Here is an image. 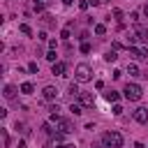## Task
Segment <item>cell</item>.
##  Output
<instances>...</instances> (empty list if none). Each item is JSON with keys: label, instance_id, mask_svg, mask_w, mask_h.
Masks as SVG:
<instances>
[{"label": "cell", "instance_id": "6da1fadb", "mask_svg": "<svg viewBox=\"0 0 148 148\" xmlns=\"http://www.w3.org/2000/svg\"><path fill=\"white\" fill-rule=\"evenodd\" d=\"M102 143L104 148H123V134L111 130V132H104L102 134Z\"/></svg>", "mask_w": 148, "mask_h": 148}, {"label": "cell", "instance_id": "7a4b0ae2", "mask_svg": "<svg viewBox=\"0 0 148 148\" xmlns=\"http://www.w3.org/2000/svg\"><path fill=\"white\" fill-rule=\"evenodd\" d=\"M90 76H92V72H90V65H86V62L76 65V69H74V79H76L79 83H86V81H90Z\"/></svg>", "mask_w": 148, "mask_h": 148}, {"label": "cell", "instance_id": "3957f363", "mask_svg": "<svg viewBox=\"0 0 148 148\" xmlns=\"http://www.w3.org/2000/svg\"><path fill=\"white\" fill-rule=\"evenodd\" d=\"M141 95H143L141 86H136V83H127V86H125V97H127L130 102H136V99H141Z\"/></svg>", "mask_w": 148, "mask_h": 148}, {"label": "cell", "instance_id": "277c9868", "mask_svg": "<svg viewBox=\"0 0 148 148\" xmlns=\"http://www.w3.org/2000/svg\"><path fill=\"white\" fill-rule=\"evenodd\" d=\"M127 49H130V56L136 58V60H146L148 58V51L146 49H139V46H127Z\"/></svg>", "mask_w": 148, "mask_h": 148}, {"label": "cell", "instance_id": "5b68a950", "mask_svg": "<svg viewBox=\"0 0 148 148\" xmlns=\"http://www.w3.org/2000/svg\"><path fill=\"white\" fill-rule=\"evenodd\" d=\"M134 120H136V123H141V125H143V123H148V109H146V106H139V109L134 111Z\"/></svg>", "mask_w": 148, "mask_h": 148}, {"label": "cell", "instance_id": "8992f818", "mask_svg": "<svg viewBox=\"0 0 148 148\" xmlns=\"http://www.w3.org/2000/svg\"><path fill=\"white\" fill-rule=\"evenodd\" d=\"M42 97H44V99H49V102H51V99H56V97H58V90H56V88H53V86H46V88H44V90H42Z\"/></svg>", "mask_w": 148, "mask_h": 148}, {"label": "cell", "instance_id": "52a82bcc", "mask_svg": "<svg viewBox=\"0 0 148 148\" xmlns=\"http://www.w3.org/2000/svg\"><path fill=\"white\" fill-rule=\"evenodd\" d=\"M65 69H67L65 62H53V67H51V72H53L56 76H65Z\"/></svg>", "mask_w": 148, "mask_h": 148}, {"label": "cell", "instance_id": "ba28073f", "mask_svg": "<svg viewBox=\"0 0 148 148\" xmlns=\"http://www.w3.org/2000/svg\"><path fill=\"white\" fill-rule=\"evenodd\" d=\"M79 99H81V104H83V106H92V104H95V97H92L90 92H81V95H79Z\"/></svg>", "mask_w": 148, "mask_h": 148}, {"label": "cell", "instance_id": "9c48e42d", "mask_svg": "<svg viewBox=\"0 0 148 148\" xmlns=\"http://www.w3.org/2000/svg\"><path fill=\"white\" fill-rule=\"evenodd\" d=\"M58 130L65 132V134H69V132H72V123H69V120H58Z\"/></svg>", "mask_w": 148, "mask_h": 148}, {"label": "cell", "instance_id": "30bf717a", "mask_svg": "<svg viewBox=\"0 0 148 148\" xmlns=\"http://www.w3.org/2000/svg\"><path fill=\"white\" fill-rule=\"evenodd\" d=\"M136 37L143 42V44H148V30L146 28H141V25H136Z\"/></svg>", "mask_w": 148, "mask_h": 148}, {"label": "cell", "instance_id": "8fae6325", "mask_svg": "<svg viewBox=\"0 0 148 148\" xmlns=\"http://www.w3.org/2000/svg\"><path fill=\"white\" fill-rule=\"evenodd\" d=\"M2 95H5V99H14L16 97V88L14 86H5V92Z\"/></svg>", "mask_w": 148, "mask_h": 148}, {"label": "cell", "instance_id": "7c38bea8", "mask_svg": "<svg viewBox=\"0 0 148 148\" xmlns=\"http://www.w3.org/2000/svg\"><path fill=\"white\" fill-rule=\"evenodd\" d=\"M32 90H35V86H32L30 81H25V83L21 86V92H23V95H32Z\"/></svg>", "mask_w": 148, "mask_h": 148}, {"label": "cell", "instance_id": "4fadbf2b", "mask_svg": "<svg viewBox=\"0 0 148 148\" xmlns=\"http://www.w3.org/2000/svg\"><path fill=\"white\" fill-rule=\"evenodd\" d=\"M104 97H106V102H118V92H116V90H109V92H104Z\"/></svg>", "mask_w": 148, "mask_h": 148}, {"label": "cell", "instance_id": "5bb4252c", "mask_svg": "<svg viewBox=\"0 0 148 148\" xmlns=\"http://www.w3.org/2000/svg\"><path fill=\"white\" fill-rule=\"evenodd\" d=\"M127 74H130V76H141V74H139V67H136V65H127Z\"/></svg>", "mask_w": 148, "mask_h": 148}, {"label": "cell", "instance_id": "9a60e30c", "mask_svg": "<svg viewBox=\"0 0 148 148\" xmlns=\"http://www.w3.org/2000/svg\"><path fill=\"white\" fill-rule=\"evenodd\" d=\"M69 95H72V97H79V95H81V90H79L76 83H69Z\"/></svg>", "mask_w": 148, "mask_h": 148}, {"label": "cell", "instance_id": "2e32d148", "mask_svg": "<svg viewBox=\"0 0 148 148\" xmlns=\"http://www.w3.org/2000/svg\"><path fill=\"white\" fill-rule=\"evenodd\" d=\"M18 30H21L23 35H32V28H30L28 23H21V25H18Z\"/></svg>", "mask_w": 148, "mask_h": 148}, {"label": "cell", "instance_id": "e0dca14e", "mask_svg": "<svg viewBox=\"0 0 148 148\" xmlns=\"http://www.w3.org/2000/svg\"><path fill=\"white\" fill-rule=\"evenodd\" d=\"M116 58H118V53H116V51H106V56H104V60H106V62H113Z\"/></svg>", "mask_w": 148, "mask_h": 148}, {"label": "cell", "instance_id": "ac0fdd59", "mask_svg": "<svg viewBox=\"0 0 148 148\" xmlns=\"http://www.w3.org/2000/svg\"><path fill=\"white\" fill-rule=\"evenodd\" d=\"M69 111H72L74 116H79V113H81L83 109H81V104H74V102H72V106H69Z\"/></svg>", "mask_w": 148, "mask_h": 148}, {"label": "cell", "instance_id": "d6986e66", "mask_svg": "<svg viewBox=\"0 0 148 148\" xmlns=\"http://www.w3.org/2000/svg\"><path fill=\"white\" fill-rule=\"evenodd\" d=\"M0 134H2V146L7 148V146H9V134H7V130H0Z\"/></svg>", "mask_w": 148, "mask_h": 148}, {"label": "cell", "instance_id": "ffe728a7", "mask_svg": "<svg viewBox=\"0 0 148 148\" xmlns=\"http://www.w3.org/2000/svg\"><path fill=\"white\" fill-rule=\"evenodd\" d=\"M42 134H44V136H49V134H51V125H49V123H44V125H42Z\"/></svg>", "mask_w": 148, "mask_h": 148}, {"label": "cell", "instance_id": "44dd1931", "mask_svg": "<svg viewBox=\"0 0 148 148\" xmlns=\"http://www.w3.org/2000/svg\"><path fill=\"white\" fill-rule=\"evenodd\" d=\"M95 32H97V35H104V32H106V28H104L102 23H97V25H95Z\"/></svg>", "mask_w": 148, "mask_h": 148}, {"label": "cell", "instance_id": "7402d4cb", "mask_svg": "<svg viewBox=\"0 0 148 148\" xmlns=\"http://www.w3.org/2000/svg\"><path fill=\"white\" fill-rule=\"evenodd\" d=\"M16 130H18L21 134H28V130H25V123H16Z\"/></svg>", "mask_w": 148, "mask_h": 148}, {"label": "cell", "instance_id": "603a6c76", "mask_svg": "<svg viewBox=\"0 0 148 148\" xmlns=\"http://www.w3.org/2000/svg\"><path fill=\"white\" fill-rule=\"evenodd\" d=\"M81 53H90V44H88V42L81 44Z\"/></svg>", "mask_w": 148, "mask_h": 148}, {"label": "cell", "instance_id": "cb8c5ba5", "mask_svg": "<svg viewBox=\"0 0 148 148\" xmlns=\"http://www.w3.org/2000/svg\"><path fill=\"white\" fill-rule=\"evenodd\" d=\"M37 69H39V67H37V62H30V65H28V72H32V74H37Z\"/></svg>", "mask_w": 148, "mask_h": 148}, {"label": "cell", "instance_id": "d4e9b609", "mask_svg": "<svg viewBox=\"0 0 148 148\" xmlns=\"http://www.w3.org/2000/svg\"><path fill=\"white\" fill-rule=\"evenodd\" d=\"M60 37H62V39H69V28H62V32H60Z\"/></svg>", "mask_w": 148, "mask_h": 148}, {"label": "cell", "instance_id": "484cf974", "mask_svg": "<svg viewBox=\"0 0 148 148\" xmlns=\"http://www.w3.org/2000/svg\"><path fill=\"white\" fill-rule=\"evenodd\" d=\"M46 60H51V62H56V51H49V53H46Z\"/></svg>", "mask_w": 148, "mask_h": 148}, {"label": "cell", "instance_id": "4316f807", "mask_svg": "<svg viewBox=\"0 0 148 148\" xmlns=\"http://www.w3.org/2000/svg\"><path fill=\"white\" fill-rule=\"evenodd\" d=\"M113 113L120 116V113H123V106H120V104H113Z\"/></svg>", "mask_w": 148, "mask_h": 148}, {"label": "cell", "instance_id": "83f0119b", "mask_svg": "<svg viewBox=\"0 0 148 148\" xmlns=\"http://www.w3.org/2000/svg\"><path fill=\"white\" fill-rule=\"evenodd\" d=\"M113 16H116V18L120 21V18H123V12H120V9H113Z\"/></svg>", "mask_w": 148, "mask_h": 148}, {"label": "cell", "instance_id": "f1b7e54d", "mask_svg": "<svg viewBox=\"0 0 148 148\" xmlns=\"http://www.w3.org/2000/svg\"><path fill=\"white\" fill-rule=\"evenodd\" d=\"M130 18H132V21L136 23V21H139V12H132V14H130Z\"/></svg>", "mask_w": 148, "mask_h": 148}, {"label": "cell", "instance_id": "f546056e", "mask_svg": "<svg viewBox=\"0 0 148 148\" xmlns=\"http://www.w3.org/2000/svg\"><path fill=\"white\" fill-rule=\"evenodd\" d=\"M49 111H51V113H53V116H58V111H60V109H58V104H53V106H51V109H49Z\"/></svg>", "mask_w": 148, "mask_h": 148}, {"label": "cell", "instance_id": "4dcf8cb0", "mask_svg": "<svg viewBox=\"0 0 148 148\" xmlns=\"http://www.w3.org/2000/svg\"><path fill=\"white\" fill-rule=\"evenodd\" d=\"M88 2H90V5H92V7H97V5H99V2H102V0H88Z\"/></svg>", "mask_w": 148, "mask_h": 148}, {"label": "cell", "instance_id": "1f68e13d", "mask_svg": "<svg viewBox=\"0 0 148 148\" xmlns=\"http://www.w3.org/2000/svg\"><path fill=\"white\" fill-rule=\"evenodd\" d=\"M16 148H25V141H18V146Z\"/></svg>", "mask_w": 148, "mask_h": 148}, {"label": "cell", "instance_id": "d6a6232c", "mask_svg": "<svg viewBox=\"0 0 148 148\" xmlns=\"http://www.w3.org/2000/svg\"><path fill=\"white\" fill-rule=\"evenodd\" d=\"M62 148H76V146H74V143H65Z\"/></svg>", "mask_w": 148, "mask_h": 148}, {"label": "cell", "instance_id": "836d02e7", "mask_svg": "<svg viewBox=\"0 0 148 148\" xmlns=\"http://www.w3.org/2000/svg\"><path fill=\"white\" fill-rule=\"evenodd\" d=\"M72 2H74V0H62V5H72Z\"/></svg>", "mask_w": 148, "mask_h": 148}, {"label": "cell", "instance_id": "e575fe53", "mask_svg": "<svg viewBox=\"0 0 148 148\" xmlns=\"http://www.w3.org/2000/svg\"><path fill=\"white\" fill-rule=\"evenodd\" d=\"M143 14H146V16H148V5H146V7H143Z\"/></svg>", "mask_w": 148, "mask_h": 148}, {"label": "cell", "instance_id": "d590c367", "mask_svg": "<svg viewBox=\"0 0 148 148\" xmlns=\"http://www.w3.org/2000/svg\"><path fill=\"white\" fill-rule=\"evenodd\" d=\"M37 2H44V0H37Z\"/></svg>", "mask_w": 148, "mask_h": 148}]
</instances>
